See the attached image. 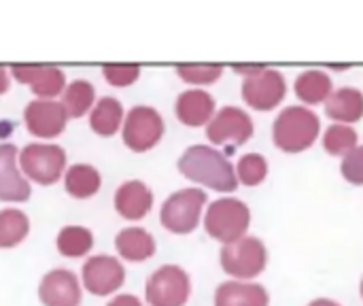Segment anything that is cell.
Returning a JSON list of instances; mask_svg holds the SVG:
<instances>
[{"label": "cell", "instance_id": "1", "mask_svg": "<svg viewBox=\"0 0 363 306\" xmlns=\"http://www.w3.org/2000/svg\"><path fill=\"white\" fill-rule=\"evenodd\" d=\"M179 170L185 179L206 185L215 192H234L238 187L236 168L221 151L208 145H194L185 149L179 160Z\"/></svg>", "mask_w": 363, "mask_h": 306}, {"label": "cell", "instance_id": "2", "mask_svg": "<svg viewBox=\"0 0 363 306\" xmlns=\"http://www.w3.org/2000/svg\"><path fill=\"white\" fill-rule=\"evenodd\" d=\"M321 132V119L308 106H287L272 126V138L285 153H300L315 145Z\"/></svg>", "mask_w": 363, "mask_h": 306}, {"label": "cell", "instance_id": "3", "mask_svg": "<svg viewBox=\"0 0 363 306\" xmlns=\"http://www.w3.org/2000/svg\"><path fill=\"white\" fill-rule=\"evenodd\" d=\"M249 226H251V211L245 202L236 198H219L211 202L204 217V228L211 234V239H217L223 245L242 239Z\"/></svg>", "mask_w": 363, "mask_h": 306}, {"label": "cell", "instance_id": "4", "mask_svg": "<svg viewBox=\"0 0 363 306\" xmlns=\"http://www.w3.org/2000/svg\"><path fill=\"white\" fill-rule=\"evenodd\" d=\"M19 168L38 185H53L66 170V153L55 143H30L19 151Z\"/></svg>", "mask_w": 363, "mask_h": 306}, {"label": "cell", "instance_id": "5", "mask_svg": "<svg viewBox=\"0 0 363 306\" xmlns=\"http://www.w3.org/2000/svg\"><path fill=\"white\" fill-rule=\"evenodd\" d=\"M204 204H206V192L198 187L174 192L162 204L160 222L172 234H189L198 228Z\"/></svg>", "mask_w": 363, "mask_h": 306}, {"label": "cell", "instance_id": "6", "mask_svg": "<svg viewBox=\"0 0 363 306\" xmlns=\"http://www.w3.org/2000/svg\"><path fill=\"white\" fill-rule=\"evenodd\" d=\"M221 266L228 275L236 279H255L264 273L268 262L266 245L255 236H242L234 243H228L221 247Z\"/></svg>", "mask_w": 363, "mask_h": 306}, {"label": "cell", "instance_id": "7", "mask_svg": "<svg viewBox=\"0 0 363 306\" xmlns=\"http://www.w3.org/2000/svg\"><path fill=\"white\" fill-rule=\"evenodd\" d=\"M191 294L189 275L174 264H166L157 268L145 288L147 305L149 306H185Z\"/></svg>", "mask_w": 363, "mask_h": 306}, {"label": "cell", "instance_id": "8", "mask_svg": "<svg viewBox=\"0 0 363 306\" xmlns=\"http://www.w3.org/2000/svg\"><path fill=\"white\" fill-rule=\"evenodd\" d=\"M121 136L128 149H132L134 153H145L162 141L164 119L153 106H132L123 119Z\"/></svg>", "mask_w": 363, "mask_h": 306}, {"label": "cell", "instance_id": "9", "mask_svg": "<svg viewBox=\"0 0 363 306\" xmlns=\"http://www.w3.org/2000/svg\"><path fill=\"white\" fill-rule=\"evenodd\" d=\"M206 136L213 145H221L232 151L253 136V119L238 106H223L206 124Z\"/></svg>", "mask_w": 363, "mask_h": 306}, {"label": "cell", "instance_id": "10", "mask_svg": "<svg viewBox=\"0 0 363 306\" xmlns=\"http://www.w3.org/2000/svg\"><path fill=\"white\" fill-rule=\"evenodd\" d=\"M83 288L94 296H111L125 281L123 264L113 256H91L81 271Z\"/></svg>", "mask_w": 363, "mask_h": 306}, {"label": "cell", "instance_id": "11", "mask_svg": "<svg viewBox=\"0 0 363 306\" xmlns=\"http://www.w3.org/2000/svg\"><path fill=\"white\" fill-rule=\"evenodd\" d=\"M287 94V83L283 72L266 68L255 77H247L242 83V98L255 111H272Z\"/></svg>", "mask_w": 363, "mask_h": 306}, {"label": "cell", "instance_id": "12", "mask_svg": "<svg viewBox=\"0 0 363 306\" xmlns=\"http://www.w3.org/2000/svg\"><path fill=\"white\" fill-rule=\"evenodd\" d=\"M23 121L32 136L38 138H55L66 130L68 113L62 102L36 98L23 109Z\"/></svg>", "mask_w": 363, "mask_h": 306}, {"label": "cell", "instance_id": "13", "mask_svg": "<svg viewBox=\"0 0 363 306\" xmlns=\"http://www.w3.org/2000/svg\"><path fill=\"white\" fill-rule=\"evenodd\" d=\"M11 75L19 81L30 85L32 94L45 100H55V96L64 94L66 77L62 68L49 64H13Z\"/></svg>", "mask_w": 363, "mask_h": 306}, {"label": "cell", "instance_id": "14", "mask_svg": "<svg viewBox=\"0 0 363 306\" xmlns=\"http://www.w3.org/2000/svg\"><path fill=\"white\" fill-rule=\"evenodd\" d=\"M81 296V283L72 271L55 268L40 279L38 298L43 306H79Z\"/></svg>", "mask_w": 363, "mask_h": 306}, {"label": "cell", "instance_id": "15", "mask_svg": "<svg viewBox=\"0 0 363 306\" xmlns=\"http://www.w3.org/2000/svg\"><path fill=\"white\" fill-rule=\"evenodd\" d=\"M32 194L28 179L19 168V151L15 145H0V200L26 202Z\"/></svg>", "mask_w": 363, "mask_h": 306}, {"label": "cell", "instance_id": "16", "mask_svg": "<svg viewBox=\"0 0 363 306\" xmlns=\"http://www.w3.org/2000/svg\"><path fill=\"white\" fill-rule=\"evenodd\" d=\"M153 209V192L143 183V181H125L117 187L115 192V211L128 219V222H138L149 215Z\"/></svg>", "mask_w": 363, "mask_h": 306}, {"label": "cell", "instance_id": "17", "mask_svg": "<svg viewBox=\"0 0 363 306\" xmlns=\"http://www.w3.org/2000/svg\"><path fill=\"white\" fill-rule=\"evenodd\" d=\"M174 113L185 126H206L215 117V98L206 89H187L177 98Z\"/></svg>", "mask_w": 363, "mask_h": 306}, {"label": "cell", "instance_id": "18", "mask_svg": "<svg viewBox=\"0 0 363 306\" xmlns=\"http://www.w3.org/2000/svg\"><path fill=\"white\" fill-rule=\"evenodd\" d=\"M268 292L257 283L228 281L217 288L215 306H268Z\"/></svg>", "mask_w": 363, "mask_h": 306}, {"label": "cell", "instance_id": "19", "mask_svg": "<svg viewBox=\"0 0 363 306\" xmlns=\"http://www.w3.org/2000/svg\"><path fill=\"white\" fill-rule=\"evenodd\" d=\"M325 113L336 124H355L363 117V92L357 87H340L325 102Z\"/></svg>", "mask_w": 363, "mask_h": 306}, {"label": "cell", "instance_id": "20", "mask_svg": "<svg viewBox=\"0 0 363 306\" xmlns=\"http://www.w3.org/2000/svg\"><path fill=\"white\" fill-rule=\"evenodd\" d=\"M117 253L128 262H145L155 253V239L145 228H123L115 239Z\"/></svg>", "mask_w": 363, "mask_h": 306}, {"label": "cell", "instance_id": "21", "mask_svg": "<svg viewBox=\"0 0 363 306\" xmlns=\"http://www.w3.org/2000/svg\"><path fill=\"white\" fill-rule=\"evenodd\" d=\"M64 187L68 196L77 200H87L96 196L102 187L100 170L91 164H72L64 175Z\"/></svg>", "mask_w": 363, "mask_h": 306}, {"label": "cell", "instance_id": "22", "mask_svg": "<svg viewBox=\"0 0 363 306\" xmlns=\"http://www.w3.org/2000/svg\"><path fill=\"white\" fill-rule=\"evenodd\" d=\"M123 106L117 98L113 96H104L100 98L91 113H89V126L98 136H113L117 134V130L123 124Z\"/></svg>", "mask_w": 363, "mask_h": 306}, {"label": "cell", "instance_id": "23", "mask_svg": "<svg viewBox=\"0 0 363 306\" xmlns=\"http://www.w3.org/2000/svg\"><path fill=\"white\" fill-rule=\"evenodd\" d=\"M296 96L306 104L328 102L332 96V79L323 70H304L296 79Z\"/></svg>", "mask_w": 363, "mask_h": 306}, {"label": "cell", "instance_id": "24", "mask_svg": "<svg viewBox=\"0 0 363 306\" xmlns=\"http://www.w3.org/2000/svg\"><path fill=\"white\" fill-rule=\"evenodd\" d=\"M30 234V219L19 209L0 211V249H13Z\"/></svg>", "mask_w": 363, "mask_h": 306}, {"label": "cell", "instance_id": "25", "mask_svg": "<svg viewBox=\"0 0 363 306\" xmlns=\"http://www.w3.org/2000/svg\"><path fill=\"white\" fill-rule=\"evenodd\" d=\"M55 247L64 258H83L94 247V234L85 226H66L60 230Z\"/></svg>", "mask_w": 363, "mask_h": 306}, {"label": "cell", "instance_id": "26", "mask_svg": "<svg viewBox=\"0 0 363 306\" xmlns=\"http://www.w3.org/2000/svg\"><path fill=\"white\" fill-rule=\"evenodd\" d=\"M62 104L68 113V117H83L85 113H89L96 104V89L89 81L85 79H77L70 85H66L64 94H62Z\"/></svg>", "mask_w": 363, "mask_h": 306}, {"label": "cell", "instance_id": "27", "mask_svg": "<svg viewBox=\"0 0 363 306\" xmlns=\"http://www.w3.org/2000/svg\"><path fill=\"white\" fill-rule=\"evenodd\" d=\"M323 147L330 155H347L357 147V132L349 124H334L325 130Z\"/></svg>", "mask_w": 363, "mask_h": 306}, {"label": "cell", "instance_id": "28", "mask_svg": "<svg viewBox=\"0 0 363 306\" xmlns=\"http://www.w3.org/2000/svg\"><path fill=\"white\" fill-rule=\"evenodd\" d=\"M236 175H238L240 183H245L249 187H255L268 177V162L259 153H247V155H242L238 160Z\"/></svg>", "mask_w": 363, "mask_h": 306}, {"label": "cell", "instance_id": "29", "mask_svg": "<svg viewBox=\"0 0 363 306\" xmlns=\"http://www.w3.org/2000/svg\"><path fill=\"white\" fill-rule=\"evenodd\" d=\"M223 72L221 64H177V75L191 85H208Z\"/></svg>", "mask_w": 363, "mask_h": 306}, {"label": "cell", "instance_id": "30", "mask_svg": "<svg viewBox=\"0 0 363 306\" xmlns=\"http://www.w3.org/2000/svg\"><path fill=\"white\" fill-rule=\"evenodd\" d=\"M102 75L113 87H128L140 77V66L138 64H104Z\"/></svg>", "mask_w": 363, "mask_h": 306}, {"label": "cell", "instance_id": "31", "mask_svg": "<svg viewBox=\"0 0 363 306\" xmlns=\"http://www.w3.org/2000/svg\"><path fill=\"white\" fill-rule=\"evenodd\" d=\"M340 173L342 177L353 183V185H363V145L355 147L353 151H349L345 158H342V164H340Z\"/></svg>", "mask_w": 363, "mask_h": 306}, {"label": "cell", "instance_id": "32", "mask_svg": "<svg viewBox=\"0 0 363 306\" xmlns=\"http://www.w3.org/2000/svg\"><path fill=\"white\" fill-rule=\"evenodd\" d=\"M232 68H234L238 75H245V77H255V75H259V72L266 70L264 64H234Z\"/></svg>", "mask_w": 363, "mask_h": 306}, {"label": "cell", "instance_id": "33", "mask_svg": "<svg viewBox=\"0 0 363 306\" xmlns=\"http://www.w3.org/2000/svg\"><path fill=\"white\" fill-rule=\"evenodd\" d=\"M106 306H143V302L132 294H121V296H115Z\"/></svg>", "mask_w": 363, "mask_h": 306}, {"label": "cell", "instance_id": "34", "mask_svg": "<svg viewBox=\"0 0 363 306\" xmlns=\"http://www.w3.org/2000/svg\"><path fill=\"white\" fill-rule=\"evenodd\" d=\"M9 87H11V83H9V72H6V68H4V66H0V96H2V94H6V92H9Z\"/></svg>", "mask_w": 363, "mask_h": 306}, {"label": "cell", "instance_id": "35", "mask_svg": "<svg viewBox=\"0 0 363 306\" xmlns=\"http://www.w3.org/2000/svg\"><path fill=\"white\" fill-rule=\"evenodd\" d=\"M308 306H340L338 302L330 300V298H319V300H313Z\"/></svg>", "mask_w": 363, "mask_h": 306}, {"label": "cell", "instance_id": "36", "mask_svg": "<svg viewBox=\"0 0 363 306\" xmlns=\"http://www.w3.org/2000/svg\"><path fill=\"white\" fill-rule=\"evenodd\" d=\"M362 296H363V281H362Z\"/></svg>", "mask_w": 363, "mask_h": 306}]
</instances>
